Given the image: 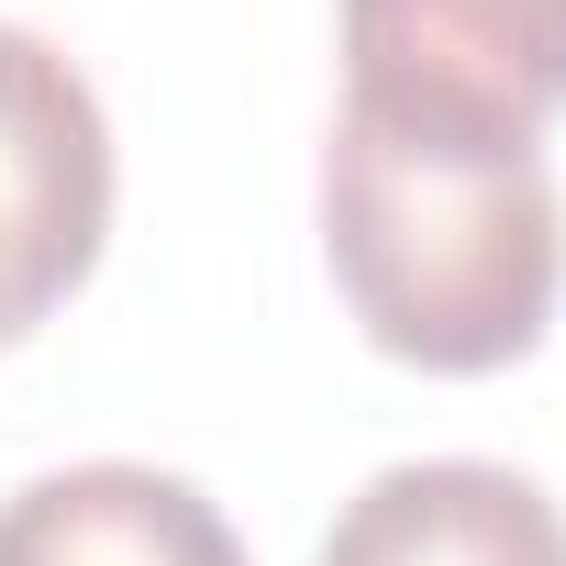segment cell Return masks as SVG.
Instances as JSON below:
<instances>
[{"label":"cell","instance_id":"1","mask_svg":"<svg viewBox=\"0 0 566 566\" xmlns=\"http://www.w3.org/2000/svg\"><path fill=\"white\" fill-rule=\"evenodd\" d=\"M323 266L378 356L422 378H500L555 323L566 189L544 145L345 101L323 134Z\"/></svg>","mask_w":566,"mask_h":566},{"label":"cell","instance_id":"2","mask_svg":"<svg viewBox=\"0 0 566 566\" xmlns=\"http://www.w3.org/2000/svg\"><path fill=\"white\" fill-rule=\"evenodd\" d=\"M112 233V123L67 45L0 23V345L78 301Z\"/></svg>","mask_w":566,"mask_h":566},{"label":"cell","instance_id":"3","mask_svg":"<svg viewBox=\"0 0 566 566\" xmlns=\"http://www.w3.org/2000/svg\"><path fill=\"white\" fill-rule=\"evenodd\" d=\"M345 101L533 145L566 112V0H345Z\"/></svg>","mask_w":566,"mask_h":566},{"label":"cell","instance_id":"4","mask_svg":"<svg viewBox=\"0 0 566 566\" xmlns=\"http://www.w3.org/2000/svg\"><path fill=\"white\" fill-rule=\"evenodd\" d=\"M312 566H566V511L489 455H400L378 467Z\"/></svg>","mask_w":566,"mask_h":566},{"label":"cell","instance_id":"5","mask_svg":"<svg viewBox=\"0 0 566 566\" xmlns=\"http://www.w3.org/2000/svg\"><path fill=\"white\" fill-rule=\"evenodd\" d=\"M0 566H244V533L200 478L90 455L0 500Z\"/></svg>","mask_w":566,"mask_h":566}]
</instances>
